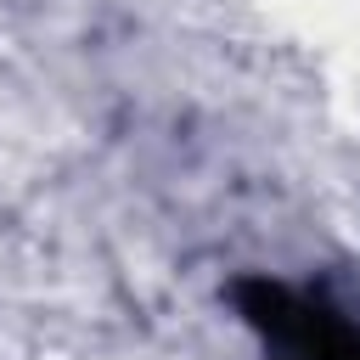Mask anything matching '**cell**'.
Returning a JSON list of instances; mask_svg holds the SVG:
<instances>
[{
    "label": "cell",
    "mask_w": 360,
    "mask_h": 360,
    "mask_svg": "<svg viewBox=\"0 0 360 360\" xmlns=\"http://www.w3.org/2000/svg\"><path fill=\"white\" fill-rule=\"evenodd\" d=\"M231 304L259 338L264 360H360V315L338 304L326 287L236 276Z\"/></svg>",
    "instance_id": "cell-1"
}]
</instances>
